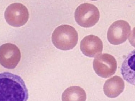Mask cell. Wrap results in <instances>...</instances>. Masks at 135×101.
I'll list each match as a JSON object with an SVG mask.
<instances>
[{"instance_id":"52a82bcc","label":"cell","mask_w":135,"mask_h":101,"mask_svg":"<svg viewBox=\"0 0 135 101\" xmlns=\"http://www.w3.org/2000/svg\"><path fill=\"white\" fill-rule=\"evenodd\" d=\"M21 53L15 44L6 43L0 46V64L7 68H15L20 61Z\"/></svg>"},{"instance_id":"277c9868","label":"cell","mask_w":135,"mask_h":101,"mask_svg":"<svg viewBox=\"0 0 135 101\" xmlns=\"http://www.w3.org/2000/svg\"><path fill=\"white\" fill-rule=\"evenodd\" d=\"M96 74L104 78L115 74L117 69V62L114 56L108 53H103L96 56L93 63Z\"/></svg>"},{"instance_id":"3957f363","label":"cell","mask_w":135,"mask_h":101,"mask_svg":"<svg viewBox=\"0 0 135 101\" xmlns=\"http://www.w3.org/2000/svg\"><path fill=\"white\" fill-rule=\"evenodd\" d=\"M98 8L94 5L83 3L78 6L75 12V19L81 27L89 28L96 24L100 19Z\"/></svg>"},{"instance_id":"4fadbf2b","label":"cell","mask_w":135,"mask_h":101,"mask_svg":"<svg viewBox=\"0 0 135 101\" xmlns=\"http://www.w3.org/2000/svg\"><path fill=\"white\" fill-rule=\"evenodd\" d=\"M91 1H97V0H91Z\"/></svg>"},{"instance_id":"ba28073f","label":"cell","mask_w":135,"mask_h":101,"mask_svg":"<svg viewBox=\"0 0 135 101\" xmlns=\"http://www.w3.org/2000/svg\"><path fill=\"white\" fill-rule=\"evenodd\" d=\"M103 45L101 40L96 36L90 35L84 37L80 44L82 53L89 57H95L101 54Z\"/></svg>"},{"instance_id":"5b68a950","label":"cell","mask_w":135,"mask_h":101,"mask_svg":"<svg viewBox=\"0 0 135 101\" xmlns=\"http://www.w3.org/2000/svg\"><path fill=\"white\" fill-rule=\"evenodd\" d=\"M4 17L9 25L19 27L27 22L29 17V12L27 7L23 4L13 3L9 6L6 9Z\"/></svg>"},{"instance_id":"30bf717a","label":"cell","mask_w":135,"mask_h":101,"mask_svg":"<svg viewBox=\"0 0 135 101\" xmlns=\"http://www.w3.org/2000/svg\"><path fill=\"white\" fill-rule=\"evenodd\" d=\"M121 73L125 81L135 86V50L125 57L121 66Z\"/></svg>"},{"instance_id":"7a4b0ae2","label":"cell","mask_w":135,"mask_h":101,"mask_svg":"<svg viewBox=\"0 0 135 101\" xmlns=\"http://www.w3.org/2000/svg\"><path fill=\"white\" fill-rule=\"evenodd\" d=\"M54 46L59 50L68 51L73 49L78 43V35L70 25H63L55 28L52 36Z\"/></svg>"},{"instance_id":"8fae6325","label":"cell","mask_w":135,"mask_h":101,"mask_svg":"<svg viewBox=\"0 0 135 101\" xmlns=\"http://www.w3.org/2000/svg\"><path fill=\"white\" fill-rule=\"evenodd\" d=\"M85 91L81 87L72 86L66 89L62 94V101H86Z\"/></svg>"},{"instance_id":"9c48e42d","label":"cell","mask_w":135,"mask_h":101,"mask_svg":"<svg viewBox=\"0 0 135 101\" xmlns=\"http://www.w3.org/2000/svg\"><path fill=\"white\" fill-rule=\"evenodd\" d=\"M125 83L121 77L115 76L105 81L104 85L105 94L109 98H115L124 91Z\"/></svg>"},{"instance_id":"6da1fadb","label":"cell","mask_w":135,"mask_h":101,"mask_svg":"<svg viewBox=\"0 0 135 101\" xmlns=\"http://www.w3.org/2000/svg\"><path fill=\"white\" fill-rule=\"evenodd\" d=\"M29 95L25 83L19 75L0 73V101H27Z\"/></svg>"},{"instance_id":"7c38bea8","label":"cell","mask_w":135,"mask_h":101,"mask_svg":"<svg viewBox=\"0 0 135 101\" xmlns=\"http://www.w3.org/2000/svg\"><path fill=\"white\" fill-rule=\"evenodd\" d=\"M128 39L131 45L135 47V27L130 33Z\"/></svg>"},{"instance_id":"8992f818","label":"cell","mask_w":135,"mask_h":101,"mask_svg":"<svg viewBox=\"0 0 135 101\" xmlns=\"http://www.w3.org/2000/svg\"><path fill=\"white\" fill-rule=\"evenodd\" d=\"M131 32V27L127 21L119 20L110 26L107 33L109 42L113 45H119L125 42Z\"/></svg>"}]
</instances>
